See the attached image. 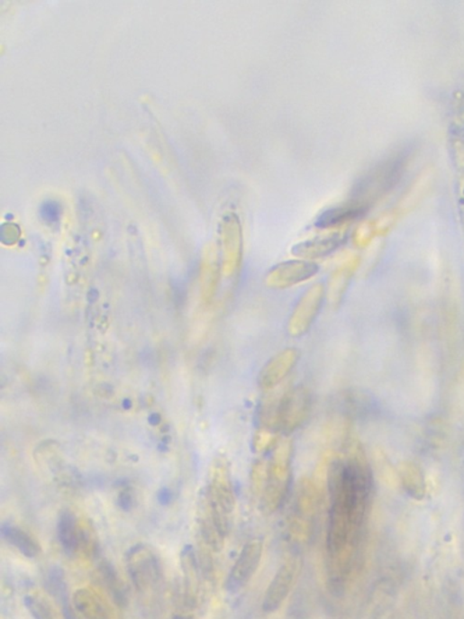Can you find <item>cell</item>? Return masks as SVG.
Returning a JSON list of instances; mask_svg holds the SVG:
<instances>
[{"mask_svg": "<svg viewBox=\"0 0 464 619\" xmlns=\"http://www.w3.org/2000/svg\"><path fill=\"white\" fill-rule=\"evenodd\" d=\"M328 489V578L332 588L340 592L356 569L374 489L373 470L357 441L349 445L345 454L332 459Z\"/></svg>", "mask_w": 464, "mask_h": 619, "instance_id": "1", "label": "cell"}, {"mask_svg": "<svg viewBox=\"0 0 464 619\" xmlns=\"http://www.w3.org/2000/svg\"><path fill=\"white\" fill-rule=\"evenodd\" d=\"M407 154V150L400 151L371 168L354 186L350 203L369 211L371 205L391 192L399 183Z\"/></svg>", "mask_w": 464, "mask_h": 619, "instance_id": "2", "label": "cell"}, {"mask_svg": "<svg viewBox=\"0 0 464 619\" xmlns=\"http://www.w3.org/2000/svg\"><path fill=\"white\" fill-rule=\"evenodd\" d=\"M126 568L134 589L148 606H157L162 587V569L157 553L144 543L126 553Z\"/></svg>", "mask_w": 464, "mask_h": 619, "instance_id": "3", "label": "cell"}, {"mask_svg": "<svg viewBox=\"0 0 464 619\" xmlns=\"http://www.w3.org/2000/svg\"><path fill=\"white\" fill-rule=\"evenodd\" d=\"M204 502L210 509L219 532L226 539L232 529L236 497L229 463L223 456L215 459L212 463L207 494Z\"/></svg>", "mask_w": 464, "mask_h": 619, "instance_id": "4", "label": "cell"}, {"mask_svg": "<svg viewBox=\"0 0 464 619\" xmlns=\"http://www.w3.org/2000/svg\"><path fill=\"white\" fill-rule=\"evenodd\" d=\"M292 441H278L268 461L267 482L259 498L261 508L272 514L281 507L289 493L292 479Z\"/></svg>", "mask_w": 464, "mask_h": 619, "instance_id": "5", "label": "cell"}, {"mask_svg": "<svg viewBox=\"0 0 464 619\" xmlns=\"http://www.w3.org/2000/svg\"><path fill=\"white\" fill-rule=\"evenodd\" d=\"M320 502L321 494L316 483L311 479H304L297 489L296 505L289 522L290 540L297 546L306 543L310 539Z\"/></svg>", "mask_w": 464, "mask_h": 619, "instance_id": "6", "label": "cell"}, {"mask_svg": "<svg viewBox=\"0 0 464 619\" xmlns=\"http://www.w3.org/2000/svg\"><path fill=\"white\" fill-rule=\"evenodd\" d=\"M58 535L63 551L70 557L92 559L98 553L95 529L90 523L77 518L73 513H63L59 520Z\"/></svg>", "mask_w": 464, "mask_h": 619, "instance_id": "7", "label": "cell"}, {"mask_svg": "<svg viewBox=\"0 0 464 619\" xmlns=\"http://www.w3.org/2000/svg\"><path fill=\"white\" fill-rule=\"evenodd\" d=\"M313 395L304 387L290 388L283 392L278 403L277 431L293 433L303 426L313 410Z\"/></svg>", "mask_w": 464, "mask_h": 619, "instance_id": "8", "label": "cell"}, {"mask_svg": "<svg viewBox=\"0 0 464 619\" xmlns=\"http://www.w3.org/2000/svg\"><path fill=\"white\" fill-rule=\"evenodd\" d=\"M325 296V287L323 283H316L311 286L306 292L297 300L294 306L293 313L288 321V332L290 337L300 338L307 334L311 327L317 320L322 307H323Z\"/></svg>", "mask_w": 464, "mask_h": 619, "instance_id": "9", "label": "cell"}, {"mask_svg": "<svg viewBox=\"0 0 464 619\" xmlns=\"http://www.w3.org/2000/svg\"><path fill=\"white\" fill-rule=\"evenodd\" d=\"M263 551L264 542L261 539H253L244 544L226 578L225 588L230 594L239 593L254 578L259 569Z\"/></svg>", "mask_w": 464, "mask_h": 619, "instance_id": "10", "label": "cell"}, {"mask_svg": "<svg viewBox=\"0 0 464 619\" xmlns=\"http://www.w3.org/2000/svg\"><path fill=\"white\" fill-rule=\"evenodd\" d=\"M299 568V560L296 558H290L276 572L261 605L265 614H274L285 603L296 585Z\"/></svg>", "mask_w": 464, "mask_h": 619, "instance_id": "11", "label": "cell"}, {"mask_svg": "<svg viewBox=\"0 0 464 619\" xmlns=\"http://www.w3.org/2000/svg\"><path fill=\"white\" fill-rule=\"evenodd\" d=\"M320 267L311 260H289L277 265L268 272L267 285L270 288L286 289L294 287L314 278Z\"/></svg>", "mask_w": 464, "mask_h": 619, "instance_id": "12", "label": "cell"}, {"mask_svg": "<svg viewBox=\"0 0 464 619\" xmlns=\"http://www.w3.org/2000/svg\"><path fill=\"white\" fill-rule=\"evenodd\" d=\"M180 564L183 569V585L179 601L194 611L200 601L202 576L205 574L202 571L200 558L195 553L193 547L184 548Z\"/></svg>", "mask_w": 464, "mask_h": 619, "instance_id": "13", "label": "cell"}, {"mask_svg": "<svg viewBox=\"0 0 464 619\" xmlns=\"http://www.w3.org/2000/svg\"><path fill=\"white\" fill-rule=\"evenodd\" d=\"M299 350L289 348L276 353L260 370L259 387L264 391H272L286 380L299 362Z\"/></svg>", "mask_w": 464, "mask_h": 619, "instance_id": "14", "label": "cell"}, {"mask_svg": "<svg viewBox=\"0 0 464 619\" xmlns=\"http://www.w3.org/2000/svg\"><path fill=\"white\" fill-rule=\"evenodd\" d=\"M72 605L77 614L84 619H114V612L105 597L97 590L87 587L74 592Z\"/></svg>", "mask_w": 464, "mask_h": 619, "instance_id": "15", "label": "cell"}, {"mask_svg": "<svg viewBox=\"0 0 464 619\" xmlns=\"http://www.w3.org/2000/svg\"><path fill=\"white\" fill-rule=\"evenodd\" d=\"M343 242H345V237L340 233H332L331 236L316 237V239L300 242L299 245L294 247L293 253L300 259L313 261L335 252Z\"/></svg>", "mask_w": 464, "mask_h": 619, "instance_id": "16", "label": "cell"}, {"mask_svg": "<svg viewBox=\"0 0 464 619\" xmlns=\"http://www.w3.org/2000/svg\"><path fill=\"white\" fill-rule=\"evenodd\" d=\"M400 486L414 500H423L426 495V478L423 470L413 461L403 462L399 467Z\"/></svg>", "mask_w": 464, "mask_h": 619, "instance_id": "17", "label": "cell"}, {"mask_svg": "<svg viewBox=\"0 0 464 619\" xmlns=\"http://www.w3.org/2000/svg\"><path fill=\"white\" fill-rule=\"evenodd\" d=\"M356 268V260L346 261L341 267L336 269L334 274L329 279L328 288L325 289V296H327L328 302L332 307H339L340 304L342 303L343 296L346 295Z\"/></svg>", "mask_w": 464, "mask_h": 619, "instance_id": "18", "label": "cell"}, {"mask_svg": "<svg viewBox=\"0 0 464 619\" xmlns=\"http://www.w3.org/2000/svg\"><path fill=\"white\" fill-rule=\"evenodd\" d=\"M0 533H2L3 540L12 544L24 557L35 558L41 554V544L24 530L17 528V526L12 525V523H3Z\"/></svg>", "mask_w": 464, "mask_h": 619, "instance_id": "19", "label": "cell"}, {"mask_svg": "<svg viewBox=\"0 0 464 619\" xmlns=\"http://www.w3.org/2000/svg\"><path fill=\"white\" fill-rule=\"evenodd\" d=\"M98 574L102 585L108 590L115 603L119 606H125L127 605V592L122 578L115 571L114 566L109 561H102L98 566Z\"/></svg>", "mask_w": 464, "mask_h": 619, "instance_id": "20", "label": "cell"}, {"mask_svg": "<svg viewBox=\"0 0 464 619\" xmlns=\"http://www.w3.org/2000/svg\"><path fill=\"white\" fill-rule=\"evenodd\" d=\"M368 210L366 208L358 207L353 204H347L345 206L332 208V210L325 211L323 214L318 218L317 226L320 228H331V226L345 224L347 222H352L354 219H359L366 214Z\"/></svg>", "mask_w": 464, "mask_h": 619, "instance_id": "21", "label": "cell"}, {"mask_svg": "<svg viewBox=\"0 0 464 619\" xmlns=\"http://www.w3.org/2000/svg\"><path fill=\"white\" fill-rule=\"evenodd\" d=\"M24 605L34 619H58L51 604L39 594H28L24 597Z\"/></svg>", "mask_w": 464, "mask_h": 619, "instance_id": "22", "label": "cell"}, {"mask_svg": "<svg viewBox=\"0 0 464 619\" xmlns=\"http://www.w3.org/2000/svg\"><path fill=\"white\" fill-rule=\"evenodd\" d=\"M268 466V461L260 460L259 462L255 463L253 470H251V490L258 498H260L265 482H267Z\"/></svg>", "mask_w": 464, "mask_h": 619, "instance_id": "23", "label": "cell"}, {"mask_svg": "<svg viewBox=\"0 0 464 619\" xmlns=\"http://www.w3.org/2000/svg\"><path fill=\"white\" fill-rule=\"evenodd\" d=\"M61 212V206H59V203L52 200L45 201L41 207V217L48 224H56V223L59 222Z\"/></svg>", "mask_w": 464, "mask_h": 619, "instance_id": "24", "label": "cell"}, {"mask_svg": "<svg viewBox=\"0 0 464 619\" xmlns=\"http://www.w3.org/2000/svg\"><path fill=\"white\" fill-rule=\"evenodd\" d=\"M275 440V434L274 432H272V431L261 428V430L258 431V433L255 434L254 437L255 451L260 452L267 451V449L272 447V444H274Z\"/></svg>", "mask_w": 464, "mask_h": 619, "instance_id": "25", "label": "cell"}, {"mask_svg": "<svg viewBox=\"0 0 464 619\" xmlns=\"http://www.w3.org/2000/svg\"><path fill=\"white\" fill-rule=\"evenodd\" d=\"M173 619H194L193 610L180 603L178 612H177Z\"/></svg>", "mask_w": 464, "mask_h": 619, "instance_id": "26", "label": "cell"}]
</instances>
